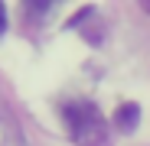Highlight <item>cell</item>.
Wrapping results in <instances>:
<instances>
[{"mask_svg": "<svg viewBox=\"0 0 150 146\" xmlns=\"http://www.w3.org/2000/svg\"><path fill=\"white\" fill-rule=\"evenodd\" d=\"M4 29H7V7L0 3V33H4Z\"/></svg>", "mask_w": 150, "mask_h": 146, "instance_id": "4", "label": "cell"}, {"mask_svg": "<svg viewBox=\"0 0 150 146\" xmlns=\"http://www.w3.org/2000/svg\"><path fill=\"white\" fill-rule=\"evenodd\" d=\"M137 120H140V107H137V104H121V107L114 110V127H117L121 133H134Z\"/></svg>", "mask_w": 150, "mask_h": 146, "instance_id": "2", "label": "cell"}, {"mask_svg": "<svg viewBox=\"0 0 150 146\" xmlns=\"http://www.w3.org/2000/svg\"><path fill=\"white\" fill-rule=\"evenodd\" d=\"M26 7H30L26 10L30 16H42V13H49V7H56V3H46V0H42V3H26Z\"/></svg>", "mask_w": 150, "mask_h": 146, "instance_id": "3", "label": "cell"}, {"mask_svg": "<svg viewBox=\"0 0 150 146\" xmlns=\"http://www.w3.org/2000/svg\"><path fill=\"white\" fill-rule=\"evenodd\" d=\"M140 7H144V10H147V13H150V0H144V3H140Z\"/></svg>", "mask_w": 150, "mask_h": 146, "instance_id": "5", "label": "cell"}, {"mask_svg": "<svg viewBox=\"0 0 150 146\" xmlns=\"http://www.w3.org/2000/svg\"><path fill=\"white\" fill-rule=\"evenodd\" d=\"M65 130L79 146H105L108 143V120L91 101H69L62 107Z\"/></svg>", "mask_w": 150, "mask_h": 146, "instance_id": "1", "label": "cell"}]
</instances>
